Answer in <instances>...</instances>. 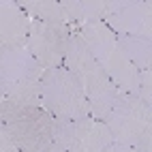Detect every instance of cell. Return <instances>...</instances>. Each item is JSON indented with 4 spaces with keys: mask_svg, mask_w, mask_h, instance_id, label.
<instances>
[{
    "mask_svg": "<svg viewBox=\"0 0 152 152\" xmlns=\"http://www.w3.org/2000/svg\"><path fill=\"white\" fill-rule=\"evenodd\" d=\"M64 66L82 84L84 92L88 96V103H90V116L101 120V122H105L111 114V109H114V105H116L120 90L111 84V79L105 75V71L101 69L96 58L92 56V52L84 43V39L75 30L69 39Z\"/></svg>",
    "mask_w": 152,
    "mask_h": 152,
    "instance_id": "cell-1",
    "label": "cell"
},
{
    "mask_svg": "<svg viewBox=\"0 0 152 152\" xmlns=\"http://www.w3.org/2000/svg\"><path fill=\"white\" fill-rule=\"evenodd\" d=\"M43 73L45 69L28 47H0V99L19 107H43Z\"/></svg>",
    "mask_w": 152,
    "mask_h": 152,
    "instance_id": "cell-2",
    "label": "cell"
},
{
    "mask_svg": "<svg viewBox=\"0 0 152 152\" xmlns=\"http://www.w3.org/2000/svg\"><path fill=\"white\" fill-rule=\"evenodd\" d=\"M75 32L84 39V43L96 58L105 75L111 79L120 92L137 94L139 96V71L126 58L122 47L118 43V34L105 22H94L77 28Z\"/></svg>",
    "mask_w": 152,
    "mask_h": 152,
    "instance_id": "cell-3",
    "label": "cell"
},
{
    "mask_svg": "<svg viewBox=\"0 0 152 152\" xmlns=\"http://www.w3.org/2000/svg\"><path fill=\"white\" fill-rule=\"evenodd\" d=\"M0 124L22 152H47L56 144V118L43 107H19L0 99Z\"/></svg>",
    "mask_w": 152,
    "mask_h": 152,
    "instance_id": "cell-4",
    "label": "cell"
},
{
    "mask_svg": "<svg viewBox=\"0 0 152 152\" xmlns=\"http://www.w3.org/2000/svg\"><path fill=\"white\" fill-rule=\"evenodd\" d=\"M105 124L114 141L131 146L137 152H152V105L141 96L120 92Z\"/></svg>",
    "mask_w": 152,
    "mask_h": 152,
    "instance_id": "cell-5",
    "label": "cell"
},
{
    "mask_svg": "<svg viewBox=\"0 0 152 152\" xmlns=\"http://www.w3.org/2000/svg\"><path fill=\"white\" fill-rule=\"evenodd\" d=\"M41 103L56 120H82L90 116L88 96L66 66L47 69L43 73Z\"/></svg>",
    "mask_w": 152,
    "mask_h": 152,
    "instance_id": "cell-6",
    "label": "cell"
},
{
    "mask_svg": "<svg viewBox=\"0 0 152 152\" xmlns=\"http://www.w3.org/2000/svg\"><path fill=\"white\" fill-rule=\"evenodd\" d=\"M56 144L69 152H103L114 144L105 122L88 116L82 120H56Z\"/></svg>",
    "mask_w": 152,
    "mask_h": 152,
    "instance_id": "cell-7",
    "label": "cell"
},
{
    "mask_svg": "<svg viewBox=\"0 0 152 152\" xmlns=\"http://www.w3.org/2000/svg\"><path fill=\"white\" fill-rule=\"evenodd\" d=\"M71 34H73V28L69 24H49V22L30 19V37L26 47L45 71L58 69L64 66Z\"/></svg>",
    "mask_w": 152,
    "mask_h": 152,
    "instance_id": "cell-8",
    "label": "cell"
},
{
    "mask_svg": "<svg viewBox=\"0 0 152 152\" xmlns=\"http://www.w3.org/2000/svg\"><path fill=\"white\" fill-rule=\"evenodd\" d=\"M105 24L118 34L152 41V0H107Z\"/></svg>",
    "mask_w": 152,
    "mask_h": 152,
    "instance_id": "cell-9",
    "label": "cell"
},
{
    "mask_svg": "<svg viewBox=\"0 0 152 152\" xmlns=\"http://www.w3.org/2000/svg\"><path fill=\"white\" fill-rule=\"evenodd\" d=\"M30 37V17L17 0L0 2V47H26Z\"/></svg>",
    "mask_w": 152,
    "mask_h": 152,
    "instance_id": "cell-10",
    "label": "cell"
},
{
    "mask_svg": "<svg viewBox=\"0 0 152 152\" xmlns=\"http://www.w3.org/2000/svg\"><path fill=\"white\" fill-rule=\"evenodd\" d=\"M62 9H64L66 24L73 30L86 24L105 22L109 11L107 0H62Z\"/></svg>",
    "mask_w": 152,
    "mask_h": 152,
    "instance_id": "cell-11",
    "label": "cell"
},
{
    "mask_svg": "<svg viewBox=\"0 0 152 152\" xmlns=\"http://www.w3.org/2000/svg\"><path fill=\"white\" fill-rule=\"evenodd\" d=\"M118 43L139 73L152 69V41L150 39H141L133 34H118Z\"/></svg>",
    "mask_w": 152,
    "mask_h": 152,
    "instance_id": "cell-12",
    "label": "cell"
},
{
    "mask_svg": "<svg viewBox=\"0 0 152 152\" xmlns=\"http://www.w3.org/2000/svg\"><path fill=\"white\" fill-rule=\"evenodd\" d=\"M17 2L28 13L30 19L49 24H66L62 0H17Z\"/></svg>",
    "mask_w": 152,
    "mask_h": 152,
    "instance_id": "cell-13",
    "label": "cell"
},
{
    "mask_svg": "<svg viewBox=\"0 0 152 152\" xmlns=\"http://www.w3.org/2000/svg\"><path fill=\"white\" fill-rule=\"evenodd\" d=\"M139 96L152 105V69L139 73Z\"/></svg>",
    "mask_w": 152,
    "mask_h": 152,
    "instance_id": "cell-14",
    "label": "cell"
},
{
    "mask_svg": "<svg viewBox=\"0 0 152 152\" xmlns=\"http://www.w3.org/2000/svg\"><path fill=\"white\" fill-rule=\"evenodd\" d=\"M0 152H22L4 124H0Z\"/></svg>",
    "mask_w": 152,
    "mask_h": 152,
    "instance_id": "cell-15",
    "label": "cell"
},
{
    "mask_svg": "<svg viewBox=\"0 0 152 152\" xmlns=\"http://www.w3.org/2000/svg\"><path fill=\"white\" fill-rule=\"evenodd\" d=\"M103 152H137V150L131 148V146H124V144H118V141H114V144L107 146Z\"/></svg>",
    "mask_w": 152,
    "mask_h": 152,
    "instance_id": "cell-16",
    "label": "cell"
},
{
    "mask_svg": "<svg viewBox=\"0 0 152 152\" xmlns=\"http://www.w3.org/2000/svg\"><path fill=\"white\" fill-rule=\"evenodd\" d=\"M47 152H69V150H64L62 146H58V144H54V146H52V148H49Z\"/></svg>",
    "mask_w": 152,
    "mask_h": 152,
    "instance_id": "cell-17",
    "label": "cell"
}]
</instances>
